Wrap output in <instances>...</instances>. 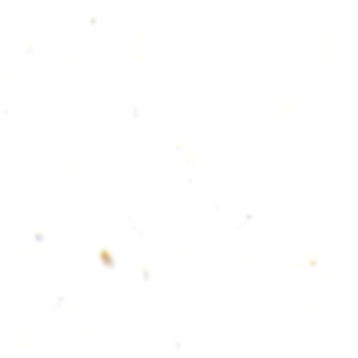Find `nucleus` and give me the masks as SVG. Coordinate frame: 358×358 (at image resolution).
I'll return each mask as SVG.
<instances>
[]
</instances>
